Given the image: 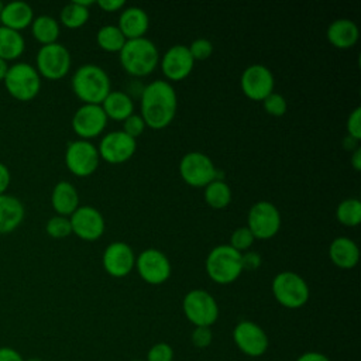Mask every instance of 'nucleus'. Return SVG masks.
I'll list each match as a JSON object with an SVG mask.
<instances>
[{
	"instance_id": "7c9ffc66",
	"label": "nucleus",
	"mask_w": 361,
	"mask_h": 361,
	"mask_svg": "<svg viewBox=\"0 0 361 361\" xmlns=\"http://www.w3.org/2000/svg\"><path fill=\"white\" fill-rule=\"evenodd\" d=\"M126 38L117 25H103L96 34L97 45L106 52H120L126 44Z\"/></svg>"
},
{
	"instance_id": "7ed1b4c3",
	"label": "nucleus",
	"mask_w": 361,
	"mask_h": 361,
	"mask_svg": "<svg viewBox=\"0 0 361 361\" xmlns=\"http://www.w3.org/2000/svg\"><path fill=\"white\" fill-rule=\"evenodd\" d=\"M72 90L83 104H102L111 90L107 72L94 63L79 66L72 76Z\"/></svg>"
},
{
	"instance_id": "1a4fd4ad",
	"label": "nucleus",
	"mask_w": 361,
	"mask_h": 361,
	"mask_svg": "<svg viewBox=\"0 0 361 361\" xmlns=\"http://www.w3.org/2000/svg\"><path fill=\"white\" fill-rule=\"evenodd\" d=\"M281 213L278 207L268 202L259 200L254 203L247 214V227L254 238L269 240L275 237L281 228Z\"/></svg>"
},
{
	"instance_id": "6ab92c4d",
	"label": "nucleus",
	"mask_w": 361,
	"mask_h": 361,
	"mask_svg": "<svg viewBox=\"0 0 361 361\" xmlns=\"http://www.w3.org/2000/svg\"><path fill=\"white\" fill-rule=\"evenodd\" d=\"M195 61L186 45H172L161 58V69L168 82H179L190 75Z\"/></svg>"
},
{
	"instance_id": "6e6552de",
	"label": "nucleus",
	"mask_w": 361,
	"mask_h": 361,
	"mask_svg": "<svg viewBox=\"0 0 361 361\" xmlns=\"http://www.w3.org/2000/svg\"><path fill=\"white\" fill-rule=\"evenodd\" d=\"M179 173L183 182L193 188H204L212 180L221 179L210 157L200 151H190L180 158Z\"/></svg>"
},
{
	"instance_id": "0eeeda50",
	"label": "nucleus",
	"mask_w": 361,
	"mask_h": 361,
	"mask_svg": "<svg viewBox=\"0 0 361 361\" xmlns=\"http://www.w3.org/2000/svg\"><path fill=\"white\" fill-rule=\"evenodd\" d=\"M182 309L186 319L195 327H210L219 319V305L216 299L204 289L189 290L183 296Z\"/></svg>"
},
{
	"instance_id": "a878e982",
	"label": "nucleus",
	"mask_w": 361,
	"mask_h": 361,
	"mask_svg": "<svg viewBox=\"0 0 361 361\" xmlns=\"http://www.w3.org/2000/svg\"><path fill=\"white\" fill-rule=\"evenodd\" d=\"M100 106L107 118L116 121H124L134 113L133 97L124 90H110Z\"/></svg>"
},
{
	"instance_id": "412c9836",
	"label": "nucleus",
	"mask_w": 361,
	"mask_h": 361,
	"mask_svg": "<svg viewBox=\"0 0 361 361\" xmlns=\"http://www.w3.org/2000/svg\"><path fill=\"white\" fill-rule=\"evenodd\" d=\"M326 37L334 48L348 49L357 44L360 38V31L353 20L337 18L329 24Z\"/></svg>"
},
{
	"instance_id": "c03bdc74",
	"label": "nucleus",
	"mask_w": 361,
	"mask_h": 361,
	"mask_svg": "<svg viewBox=\"0 0 361 361\" xmlns=\"http://www.w3.org/2000/svg\"><path fill=\"white\" fill-rule=\"evenodd\" d=\"M11 180V175L8 168L0 162V195H4Z\"/></svg>"
},
{
	"instance_id": "cd10ccee",
	"label": "nucleus",
	"mask_w": 361,
	"mask_h": 361,
	"mask_svg": "<svg viewBox=\"0 0 361 361\" xmlns=\"http://www.w3.org/2000/svg\"><path fill=\"white\" fill-rule=\"evenodd\" d=\"M25 49L24 37L20 31L0 25V58L3 61H14L23 55Z\"/></svg>"
},
{
	"instance_id": "473e14b6",
	"label": "nucleus",
	"mask_w": 361,
	"mask_h": 361,
	"mask_svg": "<svg viewBox=\"0 0 361 361\" xmlns=\"http://www.w3.org/2000/svg\"><path fill=\"white\" fill-rule=\"evenodd\" d=\"M45 231L52 238H56V240L66 238L69 234H72L69 217L59 216V214L52 216L51 219H48V221L45 224Z\"/></svg>"
},
{
	"instance_id": "4c0bfd02",
	"label": "nucleus",
	"mask_w": 361,
	"mask_h": 361,
	"mask_svg": "<svg viewBox=\"0 0 361 361\" xmlns=\"http://www.w3.org/2000/svg\"><path fill=\"white\" fill-rule=\"evenodd\" d=\"M145 130V123L142 120V117L140 114L133 113L131 116H128L124 121H123V133H126L128 137L131 138H137L140 137Z\"/></svg>"
},
{
	"instance_id": "c9c22d12",
	"label": "nucleus",
	"mask_w": 361,
	"mask_h": 361,
	"mask_svg": "<svg viewBox=\"0 0 361 361\" xmlns=\"http://www.w3.org/2000/svg\"><path fill=\"white\" fill-rule=\"evenodd\" d=\"M193 61H206L213 54V44L207 38H196L188 47Z\"/></svg>"
},
{
	"instance_id": "a19ab883",
	"label": "nucleus",
	"mask_w": 361,
	"mask_h": 361,
	"mask_svg": "<svg viewBox=\"0 0 361 361\" xmlns=\"http://www.w3.org/2000/svg\"><path fill=\"white\" fill-rule=\"evenodd\" d=\"M241 265L243 271H255L261 265V255L255 251H245L241 252Z\"/></svg>"
},
{
	"instance_id": "3c124183",
	"label": "nucleus",
	"mask_w": 361,
	"mask_h": 361,
	"mask_svg": "<svg viewBox=\"0 0 361 361\" xmlns=\"http://www.w3.org/2000/svg\"><path fill=\"white\" fill-rule=\"evenodd\" d=\"M131 361H145V360H131Z\"/></svg>"
},
{
	"instance_id": "79ce46f5",
	"label": "nucleus",
	"mask_w": 361,
	"mask_h": 361,
	"mask_svg": "<svg viewBox=\"0 0 361 361\" xmlns=\"http://www.w3.org/2000/svg\"><path fill=\"white\" fill-rule=\"evenodd\" d=\"M25 358L13 347H0V361H24Z\"/></svg>"
},
{
	"instance_id": "8fccbe9b",
	"label": "nucleus",
	"mask_w": 361,
	"mask_h": 361,
	"mask_svg": "<svg viewBox=\"0 0 361 361\" xmlns=\"http://www.w3.org/2000/svg\"><path fill=\"white\" fill-rule=\"evenodd\" d=\"M24 361H42V360L38 358V357H30V358H27V360H24Z\"/></svg>"
},
{
	"instance_id": "37998d69",
	"label": "nucleus",
	"mask_w": 361,
	"mask_h": 361,
	"mask_svg": "<svg viewBox=\"0 0 361 361\" xmlns=\"http://www.w3.org/2000/svg\"><path fill=\"white\" fill-rule=\"evenodd\" d=\"M96 4L106 13H113V11L121 10L126 3L124 0H99L96 1Z\"/></svg>"
},
{
	"instance_id": "72a5a7b5",
	"label": "nucleus",
	"mask_w": 361,
	"mask_h": 361,
	"mask_svg": "<svg viewBox=\"0 0 361 361\" xmlns=\"http://www.w3.org/2000/svg\"><path fill=\"white\" fill-rule=\"evenodd\" d=\"M254 235L252 233L248 230L247 226H243V227H238L235 228L233 233H231V237H230V244L234 250H237L238 252H245L248 251V248L252 245L254 243Z\"/></svg>"
},
{
	"instance_id": "ddd939ff",
	"label": "nucleus",
	"mask_w": 361,
	"mask_h": 361,
	"mask_svg": "<svg viewBox=\"0 0 361 361\" xmlns=\"http://www.w3.org/2000/svg\"><path fill=\"white\" fill-rule=\"evenodd\" d=\"M135 268L141 279L149 285H161L171 276V262L158 248H147L135 258Z\"/></svg>"
},
{
	"instance_id": "dca6fc26",
	"label": "nucleus",
	"mask_w": 361,
	"mask_h": 361,
	"mask_svg": "<svg viewBox=\"0 0 361 361\" xmlns=\"http://www.w3.org/2000/svg\"><path fill=\"white\" fill-rule=\"evenodd\" d=\"M107 120L100 104H82L72 117V128L79 140L89 141L103 133Z\"/></svg>"
},
{
	"instance_id": "603ef678",
	"label": "nucleus",
	"mask_w": 361,
	"mask_h": 361,
	"mask_svg": "<svg viewBox=\"0 0 361 361\" xmlns=\"http://www.w3.org/2000/svg\"><path fill=\"white\" fill-rule=\"evenodd\" d=\"M1 7H3V3L0 1V11H1Z\"/></svg>"
},
{
	"instance_id": "ea45409f",
	"label": "nucleus",
	"mask_w": 361,
	"mask_h": 361,
	"mask_svg": "<svg viewBox=\"0 0 361 361\" xmlns=\"http://www.w3.org/2000/svg\"><path fill=\"white\" fill-rule=\"evenodd\" d=\"M345 128H347V135H350L358 141L361 140V107H355L348 114Z\"/></svg>"
},
{
	"instance_id": "9d476101",
	"label": "nucleus",
	"mask_w": 361,
	"mask_h": 361,
	"mask_svg": "<svg viewBox=\"0 0 361 361\" xmlns=\"http://www.w3.org/2000/svg\"><path fill=\"white\" fill-rule=\"evenodd\" d=\"M39 76L48 80H58L66 76L71 69V54L68 48L59 42H54L49 45H42L35 58Z\"/></svg>"
},
{
	"instance_id": "393cba45",
	"label": "nucleus",
	"mask_w": 361,
	"mask_h": 361,
	"mask_svg": "<svg viewBox=\"0 0 361 361\" xmlns=\"http://www.w3.org/2000/svg\"><path fill=\"white\" fill-rule=\"evenodd\" d=\"M51 204L59 216L69 217L80 206L76 188L68 180L58 182L51 193Z\"/></svg>"
},
{
	"instance_id": "9b49d317",
	"label": "nucleus",
	"mask_w": 361,
	"mask_h": 361,
	"mask_svg": "<svg viewBox=\"0 0 361 361\" xmlns=\"http://www.w3.org/2000/svg\"><path fill=\"white\" fill-rule=\"evenodd\" d=\"M100 155L97 147L87 140H75L66 145L65 164L71 173L79 178H86L97 169Z\"/></svg>"
},
{
	"instance_id": "b1692460",
	"label": "nucleus",
	"mask_w": 361,
	"mask_h": 361,
	"mask_svg": "<svg viewBox=\"0 0 361 361\" xmlns=\"http://www.w3.org/2000/svg\"><path fill=\"white\" fill-rule=\"evenodd\" d=\"M23 202L13 195H0V234L14 231L24 220Z\"/></svg>"
},
{
	"instance_id": "de8ad7c7",
	"label": "nucleus",
	"mask_w": 361,
	"mask_h": 361,
	"mask_svg": "<svg viewBox=\"0 0 361 361\" xmlns=\"http://www.w3.org/2000/svg\"><path fill=\"white\" fill-rule=\"evenodd\" d=\"M343 147H344V149L353 152L354 149H357L360 147V141L353 138V137H350V135H345L344 140H343Z\"/></svg>"
},
{
	"instance_id": "e433bc0d",
	"label": "nucleus",
	"mask_w": 361,
	"mask_h": 361,
	"mask_svg": "<svg viewBox=\"0 0 361 361\" xmlns=\"http://www.w3.org/2000/svg\"><path fill=\"white\" fill-rule=\"evenodd\" d=\"M145 361H173V348L168 343H157L148 350Z\"/></svg>"
},
{
	"instance_id": "4be33fe9",
	"label": "nucleus",
	"mask_w": 361,
	"mask_h": 361,
	"mask_svg": "<svg viewBox=\"0 0 361 361\" xmlns=\"http://www.w3.org/2000/svg\"><path fill=\"white\" fill-rule=\"evenodd\" d=\"M329 257L331 262L341 269H351L358 264L360 250L350 237H336L329 247Z\"/></svg>"
},
{
	"instance_id": "f3484780",
	"label": "nucleus",
	"mask_w": 361,
	"mask_h": 361,
	"mask_svg": "<svg viewBox=\"0 0 361 361\" xmlns=\"http://www.w3.org/2000/svg\"><path fill=\"white\" fill-rule=\"evenodd\" d=\"M137 149V142L134 138L128 137L121 130L107 133L100 140V144L97 147L100 159L118 165L126 161H128Z\"/></svg>"
},
{
	"instance_id": "4468645a",
	"label": "nucleus",
	"mask_w": 361,
	"mask_h": 361,
	"mask_svg": "<svg viewBox=\"0 0 361 361\" xmlns=\"http://www.w3.org/2000/svg\"><path fill=\"white\" fill-rule=\"evenodd\" d=\"M240 86L245 97L254 102H262L274 92L275 79L269 68L261 63H254L243 71Z\"/></svg>"
},
{
	"instance_id": "2f4dec72",
	"label": "nucleus",
	"mask_w": 361,
	"mask_h": 361,
	"mask_svg": "<svg viewBox=\"0 0 361 361\" xmlns=\"http://www.w3.org/2000/svg\"><path fill=\"white\" fill-rule=\"evenodd\" d=\"M336 219L345 227H355L361 221V202L357 197L341 200L336 209Z\"/></svg>"
},
{
	"instance_id": "2eb2a0df",
	"label": "nucleus",
	"mask_w": 361,
	"mask_h": 361,
	"mask_svg": "<svg viewBox=\"0 0 361 361\" xmlns=\"http://www.w3.org/2000/svg\"><path fill=\"white\" fill-rule=\"evenodd\" d=\"M72 233L85 241L99 240L106 228L103 214L93 206H79L69 216Z\"/></svg>"
},
{
	"instance_id": "c85d7f7f",
	"label": "nucleus",
	"mask_w": 361,
	"mask_h": 361,
	"mask_svg": "<svg viewBox=\"0 0 361 361\" xmlns=\"http://www.w3.org/2000/svg\"><path fill=\"white\" fill-rule=\"evenodd\" d=\"M31 32L39 44L49 45V44L56 42L59 32H61V27H59V23L54 17L44 14V16H39L32 20Z\"/></svg>"
},
{
	"instance_id": "423d86ee",
	"label": "nucleus",
	"mask_w": 361,
	"mask_h": 361,
	"mask_svg": "<svg viewBox=\"0 0 361 361\" xmlns=\"http://www.w3.org/2000/svg\"><path fill=\"white\" fill-rule=\"evenodd\" d=\"M3 82L10 96L20 102L32 100L41 90V76L38 71L27 62H17L8 66Z\"/></svg>"
},
{
	"instance_id": "a18cd8bd",
	"label": "nucleus",
	"mask_w": 361,
	"mask_h": 361,
	"mask_svg": "<svg viewBox=\"0 0 361 361\" xmlns=\"http://www.w3.org/2000/svg\"><path fill=\"white\" fill-rule=\"evenodd\" d=\"M296 361H330V358L319 351H306L303 354H300Z\"/></svg>"
},
{
	"instance_id": "a211bd4d",
	"label": "nucleus",
	"mask_w": 361,
	"mask_h": 361,
	"mask_svg": "<svg viewBox=\"0 0 361 361\" xmlns=\"http://www.w3.org/2000/svg\"><path fill=\"white\" fill-rule=\"evenodd\" d=\"M104 271L113 278L127 276L135 267V255L133 248L124 241L110 243L102 255Z\"/></svg>"
},
{
	"instance_id": "20e7f679",
	"label": "nucleus",
	"mask_w": 361,
	"mask_h": 361,
	"mask_svg": "<svg viewBox=\"0 0 361 361\" xmlns=\"http://www.w3.org/2000/svg\"><path fill=\"white\" fill-rule=\"evenodd\" d=\"M206 272L219 285H228L237 281L243 272L241 252L228 244H220L210 250L206 257Z\"/></svg>"
},
{
	"instance_id": "49530a36",
	"label": "nucleus",
	"mask_w": 361,
	"mask_h": 361,
	"mask_svg": "<svg viewBox=\"0 0 361 361\" xmlns=\"http://www.w3.org/2000/svg\"><path fill=\"white\" fill-rule=\"evenodd\" d=\"M350 162H351V166H353L355 171H360V169H361V147H358L357 149H354V151L351 152Z\"/></svg>"
},
{
	"instance_id": "f704fd0d",
	"label": "nucleus",
	"mask_w": 361,
	"mask_h": 361,
	"mask_svg": "<svg viewBox=\"0 0 361 361\" xmlns=\"http://www.w3.org/2000/svg\"><path fill=\"white\" fill-rule=\"evenodd\" d=\"M262 106H264V110L274 117H282L288 110L286 99L276 92H272L271 94H268L262 100Z\"/></svg>"
},
{
	"instance_id": "58836bf2",
	"label": "nucleus",
	"mask_w": 361,
	"mask_h": 361,
	"mask_svg": "<svg viewBox=\"0 0 361 361\" xmlns=\"http://www.w3.org/2000/svg\"><path fill=\"white\" fill-rule=\"evenodd\" d=\"M190 341L196 348H207L213 341V331L210 327L197 326L190 334Z\"/></svg>"
},
{
	"instance_id": "aec40b11",
	"label": "nucleus",
	"mask_w": 361,
	"mask_h": 361,
	"mask_svg": "<svg viewBox=\"0 0 361 361\" xmlns=\"http://www.w3.org/2000/svg\"><path fill=\"white\" fill-rule=\"evenodd\" d=\"M118 30L126 39H135L145 37V32L149 27V17L145 10L141 7H127L120 13L118 17Z\"/></svg>"
},
{
	"instance_id": "f257e3e1",
	"label": "nucleus",
	"mask_w": 361,
	"mask_h": 361,
	"mask_svg": "<svg viewBox=\"0 0 361 361\" xmlns=\"http://www.w3.org/2000/svg\"><path fill=\"white\" fill-rule=\"evenodd\" d=\"M140 116L145 127L152 130L166 128L178 110L176 92L168 80L158 79L144 86L140 96Z\"/></svg>"
},
{
	"instance_id": "39448f33",
	"label": "nucleus",
	"mask_w": 361,
	"mask_h": 361,
	"mask_svg": "<svg viewBox=\"0 0 361 361\" xmlns=\"http://www.w3.org/2000/svg\"><path fill=\"white\" fill-rule=\"evenodd\" d=\"M275 300L286 309H299L305 306L310 296L307 282L293 271L276 274L271 283Z\"/></svg>"
},
{
	"instance_id": "5701e85b",
	"label": "nucleus",
	"mask_w": 361,
	"mask_h": 361,
	"mask_svg": "<svg viewBox=\"0 0 361 361\" xmlns=\"http://www.w3.org/2000/svg\"><path fill=\"white\" fill-rule=\"evenodd\" d=\"M34 20L32 7L25 1H10L3 4L0 11V24L3 27L21 31L31 25Z\"/></svg>"
},
{
	"instance_id": "f03ea898",
	"label": "nucleus",
	"mask_w": 361,
	"mask_h": 361,
	"mask_svg": "<svg viewBox=\"0 0 361 361\" xmlns=\"http://www.w3.org/2000/svg\"><path fill=\"white\" fill-rule=\"evenodd\" d=\"M118 59L121 68L128 75L134 78H142L155 71L159 62V52L151 39L142 37L127 39L118 52Z\"/></svg>"
},
{
	"instance_id": "f8f14e48",
	"label": "nucleus",
	"mask_w": 361,
	"mask_h": 361,
	"mask_svg": "<svg viewBox=\"0 0 361 361\" xmlns=\"http://www.w3.org/2000/svg\"><path fill=\"white\" fill-rule=\"evenodd\" d=\"M233 341L243 354L252 358L264 355L269 347L265 330L251 320H241L234 326Z\"/></svg>"
},
{
	"instance_id": "c756f323",
	"label": "nucleus",
	"mask_w": 361,
	"mask_h": 361,
	"mask_svg": "<svg viewBox=\"0 0 361 361\" xmlns=\"http://www.w3.org/2000/svg\"><path fill=\"white\" fill-rule=\"evenodd\" d=\"M206 203L213 209H224L231 202V189L223 179H214L204 186Z\"/></svg>"
},
{
	"instance_id": "bb28decb",
	"label": "nucleus",
	"mask_w": 361,
	"mask_h": 361,
	"mask_svg": "<svg viewBox=\"0 0 361 361\" xmlns=\"http://www.w3.org/2000/svg\"><path fill=\"white\" fill-rule=\"evenodd\" d=\"M93 4L90 0H73L68 3L59 14L62 25L71 30H76L83 27L90 16L89 7Z\"/></svg>"
},
{
	"instance_id": "09e8293b",
	"label": "nucleus",
	"mask_w": 361,
	"mask_h": 361,
	"mask_svg": "<svg viewBox=\"0 0 361 361\" xmlns=\"http://www.w3.org/2000/svg\"><path fill=\"white\" fill-rule=\"evenodd\" d=\"M7 71H8V65H7V62H6V61H3V59L0 58V80H4Z\"/></svg>"
}]
</instances>
